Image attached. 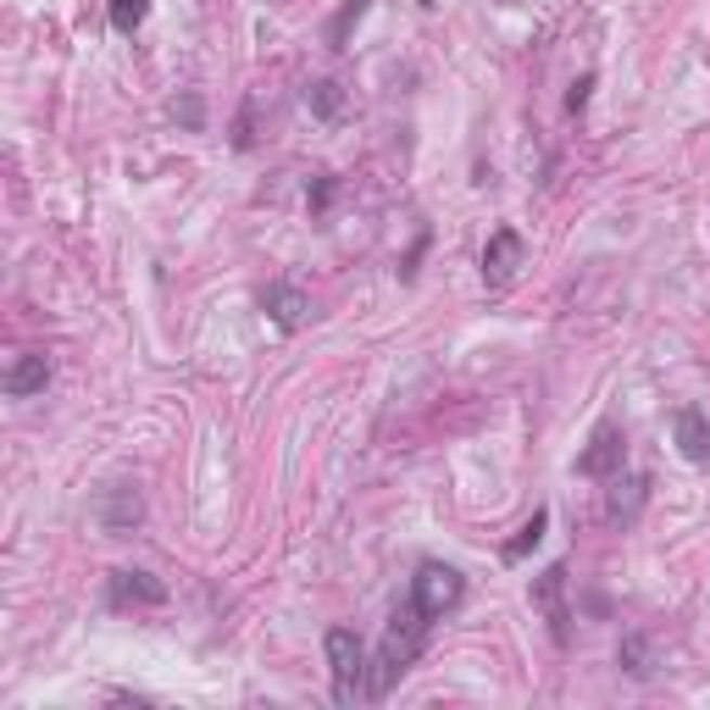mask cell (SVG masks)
I'll use <instances>...</instances> for the list:
<instances>
[{
  "mask_svg": "<svg viewBox=\"0 0 710 710\" xmlns=\"http://www.w3.org/2000/svg\"><path fill=\"white\" fill-rule=\"evenodd\" d=\"M544 528H550V511H533V516H528V522H522V533H516L511 544H500V560H505V566H516V560H522L528 550H539V539H544Z\"/></svg>",
  "mask_w": 710,
  "mask_h": 710,
  "instance_id": "obj_15",
  "label": "cell"
},
{
  "mask_svg": "<svg viewBox=\"0 0 710 710\" xmlns=\"http://www.w3.org/2000/svg\"><path fill=\"white\" fill-rule=\"evenodd\" d=\"M617 660L628 667V677H638V683H644V677H655V649H649V633H638V628H633V633L622 638Z\"/></svg>",
  "mask_w": 710,
  "mask_h": 710,
  "instance_id": "obj_13",
  "label": "cell"
},
{
  "mask_svg": "<svg viewBox=\"0 0 710 710\" xmlns=\"http://www.w3.org/2000/svg\"><path fill=\"white\" fill-rule=\"evenodd\" d=\"M327 195H334V178H327V172H322V178H317V189H311V206L322 211V206H327Z\"/></svg>",
  "mask_w": 710,
  "mask_h": 710,
  "instance_id": "obj_19",
  "label": "cell"
},
{
  "mask_svg": "<svg viewBox=\"0 0 710 710\" xmlns=\"http://www.w3.org/2000/svg\"><path fill=\"white\" fill-rule=\"evenodd\" d=\"M589 94H594V73H583L572 89H566V112H583V106H589Z\"/></svg>",
  "mask_w": 710,
  "mask_h": 710,
  "instance_id": "obj_18",
  "label": "cell"
},
{
  "mask_svg": "<svg viewBox=\"0 0 710 710\" xmlns=\"http://www.w3.org/2000/svg\"><path fill=\"white\" fill-rule=\"evenodd\" d=\"M560 589H566V566H544V572L533 578V605H539L544 617H550V633H555V644H566V638H572V628H566V622H572V610L560 605Z\"/></svg>",
  "mask_w": 710,
  "mask_h": 710,
  "instance_id": "obj_8",
  "label": "cell"
},
{
  "mask_svg": "<svg viewBox=\"0 0 710 710\" xmlns=\"http://www.w3.org/2000/svg\"><path fill=\"white\" fill-rule=\"evenodd\" d=\"M628 466V434L617 428V422H599L594 428V439H589V450L578 455V472L583 478H617V472Z\"/></svg>",
  "mask_w": 710,
  "mask_h": 710,
  "instance_id": "obj_4",
  "label": "cell"
},
{
  "mask_svg": "<svg viewBox=\"0 0 710 710\" xmlns=\"http://www.w3.org/2000/svg\"><path fill=\"white\" fill-rule=\"evenodd\" d=\"M322 649H327V672H334V699L361 705L366 699V672H372V655H366L361 633L356 628H327Z\"/></svg>",
  "mask_w": 710,
  "mask_h": 710,
  "instance_id": "obj_2",
  "label": "cell"
},
{
  "mask_svg": "<svg viewBox=\"0 0 710 710\" xmlns=\"http://www.w3.org/2000/svg\"><path fill=\"white\" fill-rule=\"evenodd\" d=\"M522 261H528V240L516 228H494L489 233V245H483V283L489 289H505V283L522 272Z\"/></svg>",
  "mask_w": 710,
  "mask_h": 710,
  "instance_id": "obj_5",
  "label": "cell"
},
{
  "mask_svg": "<svg viewBox=\"0 0 710 710\" xmlns=\"http://www.w3.org/2000/svg\"><path fill=\"white\" fill-rule=\"evenodd\" d=\"M672 434H677V450H683V461H694V466H710V411H699V405H683V411L672 416Z\"/></svg>",
  "mask_w": 710,
  "mask_h": 710,
  "instance_id": "obj_10",
  "label": "cell"
},
{
  "mask_svg": "<svg viewBox=\"0 0 710 710\" xmlns=\"http://www.w3.org/2000/svg\"><path fill=\"white\" fill-rule=\"evenodd\" d=\"M106 17H112V28H117V34H139V23L151 17V0H112Z\"/></svg>",
  "mask_w": 710,
  "mask_h": 710,
  "instance_id": "obj_17",
  "label": "cell"
},
{
  "mask_svg": "<svg viewBox=\"0 0 710 710\" xmlns=\"http://www.w3.org/2000/svg\"><path fill=\"white\" fill-rule=\"evenodd\" d=\"M106 605H112V610H151V605H167V583L151 578V572H112Z\"/></svg>",
  "mask_w": 710,
  "mask_h": 710,
  "instance_id": "obj_6",
  "label": "cell"
},
{
  "mask_svg": "<svg viewBox=\"0 0 710 710\" xmlns=\"http://www.w3.org/2000/svg\"><path fill=\"white\" fill-rule=\"evenodd\" d=\"M44 384H51V356L28 350V356H17L7 366V395L12 400H34V395H44Z\"/></svg>",
  "mask_w": 710,
  "mask_h": 710,
  "instance_id": "obj_11",
  "label": "cell"
},
{
  "mask_svg": "<svg viewBox=\"0 0 710 710\" xmlns=\"http://www.w3.org/2000/svg\"><path fill=\"white\" fill-rule=\"evenodd\" d=\"M422 7H439V0H422Z\"/></svg>",
  "mask_w": 710,
  "mask_h": 710,
  "instance_id": "obj_20",
  "label": "cell"
},
{
  "mask_svg": "<svg viewBox=\"0 0 710 710\" xmlns=\"http://www.w3.org/2000/svg\"><path fill=\"white\" fill-rule=\"evenodd\" d=\"M306 106H311L322 122H339V117H345V89H339L334 78H317V83H306Z\"/></svg>",
  "mask_w": 710,
  "mask_h": 710,
  "instance_id": "obj_14",
  "label": "cell"
},
{
  "mask_svg": "<svg viewBox=\"0 0 710 710\" xmlns=\"http://www.w3.org/2000/svg\"><path fill=\"white\" fill-rule=\"evenodd\" d=\"M261 311L283 327V334H295V327L311 322V295L300 289V283H267V289H261Z\"/></svg>",
  "mask_w": 710,
  "mask_h": 710,
  "instance_id": "obj_7",
  "label": "cell"
},
{
  "mask_svg": "<svg viewBox=\"0 0 710 710\" xmlns=\"http://www.w3.org/2000/svg\"><path fill=\"white\" fill-rule=\"evenodd\" d=\"M644 500H649V478H638V472L622 478V472H617V478H610V494H605V522L610 528H633Z\"/></svg>",
  "mask_w": 710,
  "mask_h": 710,
  "instance_id": "obj_9",
  "label": "cell"
},
{
  "mask_svg": "<svg viewBox=\"0 0 710 710\" xmlns=\"http://www.w3.org/2000/svg\"><path fill=\"white\" fill-rule=\"evenodd\" d=\"M139 516H145V505H139V494H133V489H122V483H117V489H112V500L101 505V522H106L112 533H122V528H133V522H139Z\"/></svg>",
  "mask_w": 710,
  "mask_h": 710,
  "instance_id": "obj_12",
  "label": "cell"
},
{
  "mask_svg": "<svg viewBox=\"0 0 710 710\" xmlns=\"http://www.w3.org/2000/svg\"><path fill=\"white\" fill-rule=\"evenodd\" d=\"M366 12H372V0H345L339 17H334V28H327V44H334V51H350V28H356Z\"/></svg>",
  "mask_w": 710,
  "mask_h": 710,
  "instance_id": "obj_16",
  "label": "cell"
},
{
  "mask_svg": "<svg viewBox=\"0 0 710 710\" xmlns=\"http://www.w3.org/2000/svg\"><path fill=\"white\" fill-rule=\"evenodd\" d=\"M411 599L428 610L434 622H444L450 610H461V599H466V578L455 572V566H444V560H422L416 578H411Z\"/></svg>",
  "mask_w": 710,
  "mask_h": 710,
  "instance_id": "obj_3",
  "label": "cell"
},
{
  "mask_svg": "<svg viewBox=\"0 0 710 710\" xmlns=\"http://www.w3.org/2000/svg\"><path fill=\"white\" fill-rule=\"evenodd\" d=\"M428 633H434V617L422 610L411 594L395 605V617H389V633L384 644H377L372 655V672H366V699H389V688L416 667V655L428 649Z\"/></svg>",
  "mask_w": 710,
  "mask_h": 710,
  "instance_id": "obj_1",
  "label": "cell"
}]
</instances>
